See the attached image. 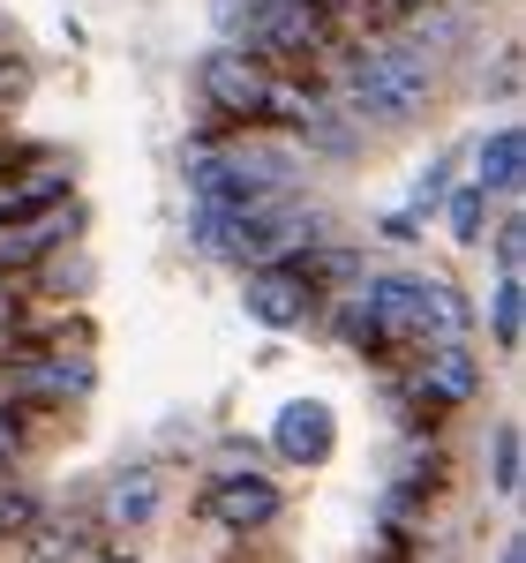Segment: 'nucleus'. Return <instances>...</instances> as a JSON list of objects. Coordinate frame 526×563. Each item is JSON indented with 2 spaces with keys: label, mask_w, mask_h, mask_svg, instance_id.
<instances>
[{
  "label": "nucleus",
  "mask_w": 526,
  "mask_h": 563,
  "mask_svg": "<svg viewBox=\"0 0 526 563\" xmlns=\"http://www.w3.org/2000/svg\"><path fill=\"white\" fill-rule=\"evenodd\" d=\"M519 158H526V135L504 121L496 135H482V166H474V188H489V196H512V188H519Z\"/></svg>",
  "instance_id": "obj_12"
},
{
  "label": "nucleus",
  "mask_w": 526,
  "mask_h": 563,
  "mask_svg": "<svg viewBox=\"0 0 526 563\" xmlns=\"http://www.w3.org/2000/svg\"><path fill=\"white\" fill-rule=\"evenodd\" d=\"M31 519H39V496L31 488H8V474H0V541H15Z\"/></svg>",
  "instance_id": "obj_19"
},
{
  "label": "nucleus",
  "mask_w": 526,
  "mask_h": 563,
  "mask_svg": "<svg viewBox=\"0 0 526 563\" xmlns=\"http://www.w3.org/2000/svg\"><path fill=\"white\" fill-rule=\"evenodd\" d=\"M443 225L451 241H482V218H489V188H443Z\"/></svg>",
  "instance_id": "obj_17"
},
{
  "label": "nucleus",
  "mask_w": 526,
  "mask_h": 563,
  "mask_svg": "<svg viewBox=\"0 0 526 563\" xmlns=\"http://www.w3.org/2000/svg\"><path fill=\"white\" fill-rule=\"evenodd\" d=\"M15 541H23V556H31V563H76V556L90 549V533H84L76 519H45V511L23 526Z\"/></svg>",
  "instance_id": "obj_13"
},
{
  "label": "nucleus",
  "mask_w": 526,
  "mask_h": 563,
  "mask_svg": "<svg viewBox=\"0 0 526 563\" xmlns=\"http://www.w3.org/2000/svg\"><path fill=\"white\" fill-rule=\"evenodd\" d=\"M496 263H504V271H519V263H526V218L519 211L496 225Z\"/></svg>",
  "instance_id": "obj_20"
},
{
  "label": "nucleus",
  "mask_w": 526,
  "mask_h": 563,
  "mask_svg": "<svg viewBox=\"0 0 526 563\" xmlns=\"http://www.w3.org/2000/svg\"><path fill=\"white\" fill-rule=\"evenodd\" d=\"M61 196H68V174H61V166H45L39 180H8V188H0V225L45 211V203H61Z\"/></svg>",
  "instance_id": "obj_14"
},
{
  "label": "nucleus",
  "mask_w": 526,
  "mask_h": 563,
  "mask_svg": "<svg viewBox=\"0 0 526 563\" xmlns=\"http://www.w3.org/2000/svg\"><path fill=\"white\" fill-rule=\"evenodd\" d=\"M15 331V286H8V271H0V339Z\"/></svg>",
  "instance_id": "obj_24"
},
{
  "label": "nucleus",
  "mask_w": 526,
  "mask_h": 563,
  "mask_svg": "<svg viewBox=\"0 0 526 563\" xmlns=\"http://www.w3.org/2000/svg\"><path fill=\"white\" fill-rule=\"evenodd\" d=\"M496 563H526V541H504V556Z\"/></svg>",
  "instance_id": "obj_25"
},
{
  "label": "nucleus",
  "mask_w": 526,
  "mask_h": 563,
  "mask_svg": "<svg viewBox=\"0 0 526 563\" xmlns=\"http://www.w3.org/2000/svg\"><path fill=\"white\" fill-rule=\"evenodd\" d=\"M331 443H339V421H331L324 398H294V406H278V421H271V451H278L286 466H324Z\"/></svg>",
  "instance_id": "obj_9"
},
{
  "label": "nucleus",
  "mask_w": 526,
  "mask_h": 563,
  "mask_svg": "<svg viewBox=\"0 0 526 563\" xmlns=\"http://www.w3.org/2000/svg\"><path fill=\"white\" fill-rule=\"evenodd\" d=\"M406 294H414V316H421V339H467L474 331V301L437 278V271H406Z\"/></svg>",
  "instance_id": "obj_10"
},
{
  "label": "nucleus",
  "mask_w": 526,
  "mask_h": 563,
  "mask_svg": "<svg viewBox=\"0 0 526 563\" xmlns=\"http://www.w3.org/2000/svg\"><path fill=\"white\" fill-rule=\"evenodd\" d=\"M76 233H84L76 196H61V203H45V211H31V218H15V225H0V271H31L39 256H61Z\"/></svg>",
  "instance_id": "obj_7"
},
{
  "label": "nucleus",
  "mask_w": 526,
  "mask_h": 563,
  "mask_svg": "<svg viewBox=\"0 0 526 563\" xmlns=\"http://www.w3.org/2000/svg\"><path fill=\"white\" fill-rule=\"evenodd\" d=\"M489 323H496V346H504V353L519 346V331H526V286H519V271H504V278H496Z\"/></svg>",
  "instance_id": "obj_15"
},
{
  "label": "nucleus",
  "mask_w": 526,
  "mask_h": 563,
  "mask_svg": "<svg viewBox=\"0 0 526 563\" xmlns=\"http://www.w3.org/2000/svg\"><path fill=\"white\" fill-rule=\"evenodd\" d=\"M278 504H286V496H278L263 474L233 466V474H219L211 488H204V504H196V511H204L211 526H226V533H249V526H271V519H278Z\"/></svg>",
  "instance_id": "obj_8"
},
{
  "label": "nucleus",
  "mask_w": 526,
  "mask_h": 563,
  "mask_svg": "<svg viewBox=\"0 0 526 563\" xmlns=\"http://www.w3.org/2000/svg\"><path fill=\"white\" fill-rule=\"evenodd\" d=\"M0 390L15 406H68L90 390V361L84 353H53V346H23L0 361Z\"/></svg>",
  "instance_id": "obj_4"
},
{
  "label": "nucleus",
  "mask_w": 526,
  "mask_h": 563,
  "mask_svg": "<svg viewBox=\"0 0 526 563\" xmlns=\"http://www.w3.org/2000/svg\"><path fill=\"white\" fill-rule=\"evenodd\" d=\"M519 421H496V435H489V488L496 496H519Z\"/></svg>",
  "instance_id": "obj_16"
},
{
  "label": "nucleus",
  "mask_w": 526,
  "mask_h": 563,
  "mask_svg": "<svg viewBox=\"0 0 526 563\" xmlns=\"http://www.w3.org/2000/svg\"><path fill=\"white\" fill-rule=\"evenodd\" d=\"M31 271L45 278V294H53V301H76V294H90V263H84V256H76V263H53V256H39Z\"/></svg>",
  "instance_id": "obj_18"
},
{
  "label": "nucleus",
  "mask_w": 526,
  "mask_h": 563,
  "mask_svg": "<svg viewBox=\"0 0 526 563\" xmlns=\"http://www.w3.org/2000/svg\"><path fill=\"white\" fill-rule=\"evenodd\" d=\"M188 188H196V203L256 211L271 196H294V166L278 151H204V158H188Z\"/></svg>",
  "instance_id": "obj_3"
},
{
  "label": "nucleus",
  "mask_w": 526,
  "mask_h": 563,
  "mask_svg": "<svg viewBox=\"0 0 526 563\" xmlns=\"http://www.w3.org/2000/svg\"><path fill=\"white\" fill-rule=\"evenodd\" d=\"M316 8H324V15H331L339 31H361V23L376 15V0H316Z\"/></svg>",
  "instance_id": "obj_21"
},
{
  "label": "nucleus",
  "mask_w": 526,
  "mask_h": 563,
  "mask_svg": "<svg viewBox=\"0 0 526 563\" xmlns=\"http://www.w3.org/2000/svg\"><path fill=\"white\" fill-rule=\"evenodd\" d=\"M496 98H519V45H504V60H496Z\"/></svg>",
  "instance_id": "obj_22"
},
{
  "label": "nucleus",
  "mask_w": 526,
  "mask_h": 563,
  "mask_svg": "<svg viewBox=\"0 0 526 563\" xmlns=\"http://www.w3.org/2000/svg\"><path fill=\"white\" fill-rule=\"evenodd\" d=\"M241 308L256 316L263 331H294L308 308H316V278L302 263H249V286H241Z\"/></svg>",
  "instance_id": "obj_5"
},
{
  "label": "nucleus",
  "mask_w": 526,
  "mask_h": 563,
  "mask_svg": "<svg viewBox=\"0 0 526 563\" xmlns=\"http://www.w3.org/2000/svg\"><path fill=\"white\" fill-rule=\"evenodd\" d=\"M196 90H204V106H219L226 121H286L302 106V90L249 45H211L196 60Z\"/></svg>",
  "instance_id": "obj_2"
},
{
  "label": "nucleus",
  "mask_w": 526,
  "mask_h": 563,
  "mask_svg": "<svg viewBox=\"0 0 526 563\" xmlns=\"http://www.w3.org/2000/svg\"><path fill=\"white\" fill-rule=\"evenodd\" d=\"M339 90H347V113L361 121H414L421 106H429V90H437V68H429V53L421 45H361L347 68H339Z\"/></svg>",
  "instance_id": "obj_1"
},
{
  "label": "nucleus",
  "mask_w": 526,
  "mask_h": 563,
  "mask_svg": "<svg viewBox=\"0 0 526 563\" xmlns=\"http://www.w3.org/2000/svg\"><path fill=\"white\" fill-rule=\"evenodd\" d=\"M151 511H158V474L151 466H121V474L106 481V526H151Z\"/></svg>",
  "instance_id": "obj_11"
},
{
  "label": "nucleus",
  "mask_w": 526,
  "mask_h": 563,
  "mask_svg": "<svg viewBox=\"0 0 526 563\" xmlns=\"http://www.w3.org/2000/svg\"><path fill=\"white\" fill-rule=\"evenodd\" d=\"M474 390H482V361L467 339H421L414 346V398H429V406H474Z\"/></svg>",
  "instance_id": "obj_6"
},
{
  "label": "nucleus",
  "mask_w": 526,
  "mask_h": 563,
  "mask_svg": "<svg viewBox=\"0 0 526 563\" xmlns=\"http://www.w3.org/2000/svg\"><path fill=\"white\" fill-rule=\"evenodd\" d=\"M376 8H421V0H376Z\"/></svg>",
  "instance_id": "obj_26"
},
{
  "label": "nucleus",
  "mask_w": 526,
  "mask_h": 563,
  "mask_svg": "<svg viewBox=\"0 0 526 563\" xmlns=\"http://www.w3.org/2000/svg\"><path fill=\"white\" fill-rule=\"evenodd\" d=\"M15 451H23V429H15V413H8V406H0V474H8V466H15Z\"/></svg>",
  "instance_id": "obj_23"
}]
</instances>
